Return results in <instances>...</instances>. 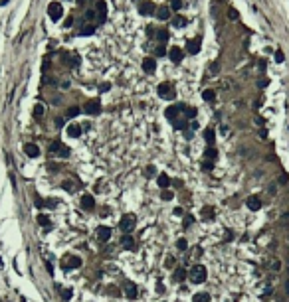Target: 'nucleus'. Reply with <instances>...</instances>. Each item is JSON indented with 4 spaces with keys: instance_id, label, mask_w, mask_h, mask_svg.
<instances>
[{
    "instance_id": "obj_1",
    "label": "nucleus",
    "mask_w": 289,
    "mask_h": 302,
    "mask_svg": "<svg viewBox=\"0 0 289 302\" xmlns=\"http://www.w3.org/2000/svg\"><path fill=\"white\" fill-rule=\"evenodd\" d=\"M188 276H190V280L194 284H200L206 280V276H208V273H206V267L204 265H194L190 270H188Z\"/></svg>"
},
{
    "instance_id": "obj_2",
    "label": "nucleus",
    "mask_w": 289,
    "mask_h": 302,
    "mask_svg": "<svg viewBox=\"0 0 289 302\" xmlns=\"http://www.w3.org/2000/svg\"><path fill=\"white\" fill-rule=\"evenodd\" d=\"M48 12H50V18H52L53 22H58V20L61 18V14H64V8H61V4H59V2H50Z\"/></svg>"
},
{
    "instance_id": "obj_3",
    "label": "nucleus",
    "mask_w": 289,
    "mask_h": 302,
    "mask_svg": "<svg viewBox=\"0 0 289 302\" xmlns=\"http://www.w3.org/2000/svg\"><path fill=\"white\" fill-rule=\"evenodd\" d=\"M158 95H160L163 99H174L176 91H174V87H172L171 83H160V85H158Z\"/></svg>"
},
{
    "instance_id": "obj_4",
    "label": "nucleus",
    "mask_w": 289,
    "mask_h": 302,
    "mask_svg": "<svg viewBox=\"0 0 289 302\" xmlns=\"http://www.w3.org/2000/svg\"><path fill=\"white\" fill-rule=\"evenodd\" d=\"M119 227H121V231H123V233L133 231V227H135V215H125L121 221H119Z\"/></svg>"
},
{
    "instance_id": "obj_5",
    "label": "nucleus",
    "mask_w": 289,
    "mask_h": 302,
    "mask_svg": "<svg viewBox=\"0 0 289 302\" xmlns=\"http://www.w3.org/2000/svg\"><path fill=\"white\" fill-rule=\"evenodd\" d=\"M139 12L143 14V16H149V14L157 12V6H155V2H151V0H143L139 4Z\"/></svg>"
},
{
    "instance_id": "obj_6",
    "label": "nucleus",
    "mask_w": 289,
    "mask_h": 302,
    "mask_svg": "<svg viewBox=\"0 0 289 302\" xmlns=\"http://www.w3.org/2000/svg\"><path fill=\"white\" fill-rule=\"evenodd\" d=\"M137 294H139L137 284L133 283V280H127V283H125V296H127V298H131V300H135Z\"/></svg>"
},
{
    "instance_id": "obj_7",
    "label": "nucleus",
    "mask_w": 289,
    "mask_h": 302,
    "mask_svg": "<svg viewBox=\"0 0 289 302\" xmlns=\"http://www.w3.org/2000/svg\"><path fill=\"white\" fill-rule=\"evenodd\" d=\"M97 239L101 241V243L109 241V239H111V229H109V227H105V225L97 227Z\"/></svg>"
},
{
    "instance_id": "obj_8",
    "label": "nucleus",
    "mask_w": 289,
    "mask_h": 302,
    "mask_svg": "<svg viewBox=\"0 0 289 302\" xmlns=\"http://www.w3.org/2000/svg\"><path fill=\"white\" fill-rule=\"evenodd\" d=\"M81 207H83L85 211H91L93 207H95V199H93L91 194H85V196L81 197Z\"/></svg>"
},
{
    "instance_id": "obj_9",
    "label": "nucleus",
    "mask_w": 289,
    "mask_h": 302,
    "mask_svg": "<svg viewBox=\"0 0 289 302\" xmlns=\"http://www.w3.org/2000/svg\"><path fill=\"white\" fill-rule=\"evenodd\" d=\"M64 263H66L64 265L66 269H75V267L81 265V259H79V257H73V255H67L66 259H64Z\"/></svg>"
},
{
    "instance_id": "obj_10",
    "label": "nucleus",
    "mask_w": 289,
    "mask_h": 302,
    "mask_svg": "<svg viewBox=\"0 0 289 302\" xmlns=\"http://www.w3.org/2000/svg\"><path fill=\"white\" fill-rule=\"evenodd\" d=\"M168 55H171L172 63H180V61H182V52H180V47H176V46H172L171 49H168Z\"/></svg>"
},
{
    "instance_id": "obj_11",
    "label": "nucleus",
    "mask_w": 289,
    "mask_h": 302,
    "mask_svg": "<svg viewBox=\"0 0 289 302\" xmlns=\"http://www.w3.org/2000/svg\"><path fill=\"white\" fill-rule=\"evenodd\" d=\"M143 69L147 73H152L155 69H157V59H152V57H144L143 59Z\"/></svg>"
},
{
    "instance_id": "obj_12",
    "label": "nucleus",
    "mask_w": 289,
    "mask_h": 302,
    "mask_svg": "<svg viewBox=\"0 0 289 302\" xmlns=\"http://www.w3.org/2000/svg\"><path fill=\"white\" fill-rule=\"evenodd\" d=\"M200 42H202L200 38H194V39H190V42H188V46H186L188 53H192V55H194V53H198V52H200Z\"/></svg>"
},
{
    "instance_id": "obj_13",
    "label": "nucleus",
    "mask_w": 289,
    "mask_h": 302,
    "mask_svg": "<svg viewBox=\"0 0 289 302\" xmlns=\"http://www.w3.org/2000/svg\"><path fill=\"white\" fill-rule=\"evenodd\" d=\"M24 152H26V154H28L30 158H36V156H40V148H38L36 144H34V142H28V144L24 146Z\"/></svg>"
},
{
    "instance_id": "obj_14",
    "label": "nucleus",
    "mask_w": 289,
    "mask_h": 302,
    "mask_svg": "<svg viewBox=\"0 0 289 302\" xmlns=\"http://www.w3.org/2000/svg\"><path fill=\"white\" fill-rule=\"evenodd\" d=\"M246 204H248V207H250L251 211H257L259 207H262V199H259L257 196H251V197H248V202H246Z\"/></svg>"
},
{
    "instance_id": "obj_15",
    "label": "nucleus",
    "mask_w": 289,
    "mask_h": 302,
    "mask_svg": "<svg viewBox=\"0 0 289 302\" xmlns=\"http://www.w3.org/2000/svg\"><path fill=\"white\" fill-rule=\"evenodd\" d=\"M186 276H188V270H186V269H182V267L174 269V275H172V278H174L176 283H182V280H186Z\"/></svg>"
},
{
    "instance_id": "obj_16",
    "label": "nucleus",
    "mask_w": 289,
    "mask_h": 302,
    "mask_svg": "<svg viewBox=\"0 0 289 302\" xmlns=\"http://www.w3.org/2000/svg\"><path fill=\"white\" fill-rule=\"evenodd\" d=\"M182 109H184V105H182V103H178V105H172V107H168L164 115H166V117H168V118H174V117H176V115H178V113L182 111Z\"/></svg>"
},
{
    "instance_id": "obj_17",
    "label": "nucleus",
    "mask_w": 289,
    "mask_h": 302,
    "mask_svg": "<svg viewBox=\"0 0 289 302\" xmlns=\"http://www.w3.org/2000/svg\"><path fill=\"white\" fill-rule=\"evenodd\" d=\"M157 184L160 186L163 190H166V188H168V186H171L172 182H171V178H168V174H164V172H163V174H158V178H157Z\"/></svg>"
},
{
    "instance_id": "obj_18",
    "label": "nucleus",
    "mask_w": 289,
    "mask_h": 302,
    "mask_svg": "<svg viewBox=\"0 0 289 302\" xmlns=\"http://www.w3.org/2000/svg\"><path fill=\"white\" fill-rule=\"evenodd\" d=\"M121 243H123V247L125 249H129V251H135V239H133L129 233H125L123 235V239H121Z\"/></svg>"
},
{
    "instance_id": "obj_19",
    "label": "nucleus",
    "mask_w": 289,
    "mask_h": 302,
    "mask_svg": "<svg viewBox=\"0 0 289 302\" xmlns=\"http://www.w3.org/2000/svg\"><path fill=\"white\" fill-rule=\"evenodd\" d=\"M101 111V107H99L97 101H91V103H87L85 107V113H89V115H97V113Z\"/></svg>"
},
{
    "instance_id": "obj_20",
    "label": "nucleus",
    "mask_w": 289,
    "mask_h": 302,
    "mask_svg": "<svg viewBox=\"0 0 289 302\" xmlns=\"http://www.w3.org/2000/svg\"><path fill=\"white\" fill-rule=\"evenodd\" d=\"M67 134H69V138H77L79 134H81V126L79 125H69L67 126Z\"/></svg>"
},
{
    "instance_id": "obj_21",
    "label": "nucleus",
    "mask_w": 289,
    "mask_h": 302,
    "mask_svg": "<svg viewBox=\"0 0 289 302\" xmlns=\"http://www.w3.org/2000/svg\"><path fill=\"white\" fill-rule=\"evenodd\" d=\"M157 16H158V20H168V18H171V12H168V8H166V6H160L157 10Z\"/></svg>"
},
{
    "instance_id": "obj_22",
    "label": "nucleus",
    "mask_w": 289,
    "mask_h": 302,
    "mask_svg": "<svg viewBox=\"0 0 289 302\" xmlns=\"http://www.w3.org/2000/svg\"><path fill=\"white\" fill-rule=\"evenodd\" d=\"M192 300L194 302H210V294L208 292H198V294H194Z\"/></svg>"
},
{
    "instance_id": "obj_23",
    "label": "nucleus",
    "mask_w": 289,
    "mask_h": 302,
    "mask_svg": "<svg viewBox=\"0 0 289 302\" xmlns=\"http://www.w3.org/2000/svg\"><path fill=\"white\" fill-rule=\"evenodd\" d=\"M204 138H206V142H208V144H214V138H216L214 128H206V131H204Z\"/></svg>"
},
{
    "instance_id": "obj_24",
    "label": "nucleus",
    "mask_w": 289,
    "mask_h": 302,
    "mask_svg": "<svg viewBox=\"0 0 289 302\" xmlns=\"http://www.w3.org/2000/svg\"><path fill=\"white\" fill-rule=\"evenodd\" d=\"M184 24H186V18H182V16H174L172 18V26L174 28H182Z\"/></svg>"
},
{
    "instance_id": "obj_25",
    "label": "nucleus",
    "mask_w": 289,
    "mask_h": 302,
    "mask_svg": "<svg viewBox=\"0 0 289 302\" xmlns=\"http://www.w3.org/2000/svg\"><path fill=\"white\" fill-rule=\"evenodd\" d=\"M202 99L204 101H214L216 99V93L212 91V89H206V91H202Z\"/></svg>"
},
{
    "instance_id": "obj_26",
    "label": "nucleus",
    "mask_w": 289,
    "mask_h": 302,
    "mask_svg": "<svg viewBox=\"0 0 289 302\" xmlns=\"http://www.w3.org/2000/svg\"><path fill=\"white\" fill-rule=\"evenodd\" d=\"M202 217H204V219H208V221L214 219V209H212V207H202Z\"/></svg>"
},
{
    "instance_id": "obj_27",
    "label": "nucleus",
    "mask_w": 289,
    "mask_h": 302,
    "mask_svg": "<svg viewBox=\"0 0 289 302\" xmlns=\"http://www.w3.org/2000/svg\"><path fill=\"white\" fill-rule=\"evenodd\" d=\"M174 265H176V259H174V257H171V255H168L166 259H164V267H166V269H172Z\"/></svg>"
},
{
    "instance_id": "obj_28",
    "label": "nucleus",
    "mask_w": 289,
    "mask_h": 302,
    "mask_svg": "<svg viewBox=\"0 0 289 302\" xmlns=\"http://www.w3.org/2000/svg\"><path fill=\"white\" fill-rule=\"evenodd\" d=\"M157 39L166 42V39H168V30H158V32H157Z\"/></svg>"
},
{
    "instance_id": "obj_29",
    "label": "nucleus",
    "mask_w": 289,
    "mask_h": 302,
    "mask_svg": "<svg viewBox=\"0 0 289 302\" xmlns=\"http://www.w3.org/2000/svg\"><path fill=\"white\" fill-rule=\"evenodd\" d=\"M93 32H95V26H85V28H83V30H79V36H89V34H93Z\"/></svg>"
},
{
    "instance_id": "obj_30",
    "label": "nucleus",
    "mask_w": 289,
    "mask_h": 302,
    "mask_svg": "<svg viewBox=\"0 0 289 302\" xmlns=\"http://www.w3.org/2000/svg\"><path fill=\"white\" fill-rule=\"evenodd\" d=\"M79 113H81V109H79V107H72V109H67L66 117H69V118H72V117H75V115H79Z\"/></svg>"
},
{
    "instance_id": "obj_31",
    "label": "nucleus",
    "mask_w": 289,
    "mask_h": 302,
    "mask_svg": "<svg viewBox=\"0 0 289 302\" xmlns=\"http://www.w3.org/2000/svg\"><path fill=\"white\" fill-rule=\"evenodd\" d=\"M172 125H174V128L182 131V128H186V121H184V118H178V121H174Z\"/></svg>"
},
{
    "instance_id": "obj_32",
    "label": "nucleus",
    "mask_w": 289,
    "mask_h": 302,
    "mask_svg": "<svg viewBox=\"0 0 289 302\" xmlns=\"http://www.w3.org/2000/svg\"><path fill=\"white\" fill-rule=\"evenodd\" d=\"M182 111H184V115H186V117H190V118H194V117H196V109H192V107L188 109V107L184 105V109H182Z\"/></svg>"
},
{
    "instance_id": "obj_33",
    "label": "nucleus",
    "mask_w": 289,
    "mask_h": 302,
    "mask_svg": "<svg viewBox=\"0 0 289 302\" xmlns=\"http://www.w3.org/2000/svg\"><path fill=\"white\" fill-rule=\"evenodd\" d=\"M42 115H44V105H36V107H34V117L40 118Z\"/></svg>"
},
{
    "instance_id": "obj_34",
    "label": "nucleus",
    "mask_w": 289,
    "mask_h": 302,
    "mask_svg": "<svg viewBox=\"0 0 289 302\" xmlns=\"http://www.w3.org/2000/svg\"><path fill=\"white\" fill-rule=\"evenodd\" d=\"M176 247H178L180 251H186V249H188V243H186V239H178V241H176Z\"/></svg>"
},
{
    "instance_id": "obj_35",
    "label": "nucleus",
    "mask_w": 289,
    "mask_h": 302,
    "mask_svg": "<svg viewBox=\"0 0 289 302\" xmlns=\"http://www.w3.org/2000/svg\"><path fill=\"white\" fill-rule=\"evenodd\" d=\"M38 223H40V225H44V227H46V225H52V223H50V219H48L44 213H42V215H38Z\"/></svg>"
},
{
    "instance_id": "obj_36",
    "label": "nucleus",
    "mask_w": 289,
    "mask_h": 302,
    "mask_svg": "<svg viewBox=\"0 0 289 302\" xmlns=\"http://www.w3.org/2000/svg\"><path fill=\"white\" fill-rule=\"evenodd\" d=\"M204 154H206V158H208V160H216V150H214V148H208Z\"/></svg>"
},
{
    "instance_id": "obj_37",
    "label": "nucleus",
    "mask_w": 289,
    "mask_h": 302,
    "mask_svg": "<svg viewBox=\"0 0 289 302\" xmlns=\"http://www.w3.org/2000/svg\"><path fill=\"white\" fill-rule=\"evenodd\" d=\"M61 298H64V300H69V298H72V288H64V290H61Z\"/></svg>"
},
{
    "instance_id": "obj_38",
    "label": "nucleus",
    "mask_w": 289,
    "mask_h": 302,
    "mask_svg": "<svg viewBox=\"0 0 289 302\" xmlns=\"http://www.w3.org/2000/svg\"><path fill=\"white\" fill-rule=\"evenodd\" d=\"M160 197H163L164 202H168V199H172V192H168V190H163V192H160Z\"/></svg>"
},
{
    "instance_id": "obj_39",
    "label": "nucleus",
    "mask_w": 289,
    "mask_h": 302,
    "mask_svg": "<svg viewBox=\"0 0 289 302\" xmlns=\"http://www.w3.org/2000/svg\"><path fill=\"white\" fill-rule=\"evenodd\" d=\"M107 290H109V292H111L113 296H121V290H119L117 286H115V284H109V288H107Z\"/></svg>"
},
{
    "instance_id": "obj_40",
    "label": "nucleus",
    "mask_w": 289,
    "mask_h": 302,
    "mask_svg": "<svg viewBox=\"0 0 289 302\" xmlns=\"http://www.w3.org/2000/svg\"><path fill=\"white\" fill-rule=\"evenodd\" d=\"M155 172H157V170H155V166H147V168H144V176L151 178V176H155Z\"/></svg>"
},
{
    "instance_id": "obj_41",
    "label": "nucleus",
    "mask_w": 289,
    "mask_h": 302,
    "mask_svg": "<svg viewBox=\"0 0 289 302\" xmlns=\"http://www.w3.org/2000/svg\"><path fill=\"white\" fill-rule=\"evenodd\" d=\"M171 6L174 8V10H180V8H182V0H171Z\"/></svg>"
},
{
    "instance_id": "obj_42",
    "label": "nucleus",
    "mask_w": 289,
    "mask_h": 302,
    "mask_svg": "<svg viewBox=\"0 0 289 302\" xmlns=\"http://www.w3.org/2000/svg\"><path fill=\"white\" fill-rule=\"evenodd\" d=\"M210 71H212V75H216V73L220 71V63H218V61H214V63L210 65Z\"/></svg>"
},
{
    "instance_id": "obj_43",
    "label": "nucleus",
    "mask_w": 289,
    "mask_h": 302,
    "mask_svg": "<svg viewBox=\"0 0 289 302\" xmlns=\"http://www.w3.org/2000/svg\"><path fill=\"white\" fill-rule=\"evenodd\" d=\"M59 148H61V142H59V140H56V142H53V144L50 146V152L53 154V152H56V150H59Z\"/></svg>"
},
{
    "instance_id": "obj_44",
    "label": "nucleus",
    "mask_w": 289,
    "mask_h": 302,
    "mask_svg": "<svg viewBox=\"0 0 289 302\" xmlns=\"http://www.w3.org/2000/svg\"><path fill=\"white\" fill-rule=\"evenodd\" d=\"M275 61H277V63L285 61V59H283V52H281V49H277V52H275Z\"/></svg>"
},
{
    "instance_id": "obj_45",
    "label": "nucleus",
    "mask_w": 289,
    "mask_h": 302,
    "mask_svg": "<svg viewBox=\"0 0 289 302\" xmlns=\"http://www.w3.org/2000/svg\"><path fill=\"white\" fill-rule=\"evenodd\" d=\"M212 166H214V164H212V162H208V160H206V162H202V170H206V172H210V170H212Z\"/></svg>"
},
{
    "instance_id": "obj_46",
    "label": "nucleus",
    "mask_w": 289,
    "mask_h": 302,
    "mask_svg": "<svg viewBox=\"0 0 289 302\" xmlns=\"http://www.w3.org/2000/svg\"><path fill=\"white\" fill-rule=\"evenodd\" d=\"M164 53H166V49H164V46H157V55H158V57H163Z\"/></svg>"
},
{
    "instance_id": "obj_47",
    "label": "nucleus",
    "mask_w": 289,
    "mask_h": 302,
    "mask_svg": "<svg viewBox=\"0 0 289 302\" xmlns=\"http://www.w3.org/2000/svg\"><path fill=\"white\" fill-rule=\"evenodd\" d=\"M271 269H273V270H279V269H281V263H279L277 259H275V261H271Z\"/></svg>"
},
{
    "instance_id": "obj_48",
    "label": "nucleus",
    "mask_w": 289,
    "mask_h": 302,
    "mask_svg": "<svg viewBox=\"0 0 289 302\" xmlns=\"http://www.w3.org/2000/svg\"><path fill=\"white\" fill-rule=\"evenodd\" d=\"M188 225H192V217L190 215H186V219H184V227H188Z\"/></svg>"
},
{
    "instance_id": "obj_49",
    "label": "nucleus",
    "mask_w": 289,
    "mask_h": 302,
    "mask_svg": "<svg viewBox=\"0 0 289 302\" xmlns=\"http://www.w3.org/2000/svg\"><path fill=\"white\" fill-rule=\"evenodd\" d=\"M230 18L232 20H238V12H236V10H230Z\"/></svg>"
},
{
    "instance_id": "obj_50",
    "label": "nucleus",
    "mask_w": 289,
    "mask_h": 302,
    "mask_svg": "<svg viewBox=\"0 0 289 302\" xmlns=\"http://www.w3.org/2000/svg\"><path fill=\"white\" fill-rule=\"evenodd\" d=\"M267 85V79H262V81H257V87H265Z\"/></svg>"
},
{
    "instance_id": "obj_51",
    "label": "nucleus",
    "mask_w": 289,
    "mask_h": 302,
    "mask_svg": "<svg viewBox=\"0 0 289 302\" xmlns=\"http://www.w3.org/2000/svg\"><path fill=\"white\" fill-rule=\"evenodd\" d=\"M157 290H158V292H164V286H163V283H157Z\"/></svg>"
},
{
    "instance_id": "obj_52",
    "label": "nucleus",
    "mask_w": 289,
    "mask_h": 302,
    "mask_svg": "<svg viewBox=\"0 0 289 302\" xmlns=\"http://www.w3.org/2000/svg\"><path fill=\"white\" fill-rule=\"evenodd\" d=\"M87 18H95V10H87Z\"/></svg>"
},
{
    "instance_id": "obj_53",
    "label": "nucleus",
    "mask_w": 289,
    "mask_h": 302,
    "mask_svg": "<svg viewBox=\"0 0 289 302\" xmlns=\"http://www.w3.org/2000/svg\"><path fill=\"white\" fill-rule=\"evenodd\" d=\"M109 87H111V85H109V83H103V85L99 87V89H101V91H107V89H109Z\"/></svg>"
},
{
    "instance_id": "obj_54",
    "label": "nucleus",
    "mask_w": 289,
    "mask_h": 302,
    "mask_svg": "<svg viewBox=\"0 0 289 302\" xmlns=\"http://www.w3.org/2000/svg\"><path fill=\"white\" fill-rule=\"evenodd\" d=\"M289 223V213H285V215H283V225H287Z\"/></svg>"
},
{
    "instance_id": "obj_55",
    "label": "nucleus",
    "mask_w": 289,
    "mask_h": 302,
    "mask_svg": "<svg viewBox=\"0 0 289 302\" xmlns=\"http://www.w3.org/2000/svg\"><path fill=\"white\" fill-rule=\"evenodd\" d=\"M64 188H66L67 192H72V190H73V188H72V184H69V182H66V184H64Z\"/></svg>"
},
{
    "instance_id": "obj_56",
    "label": "nucleus",
    "mask_w": 289,
    "mask_h": 302,
    "mask_svg": "<svg viewBox=\"0 0 289 302\" xmlns=\"http://www.w3.org/2000/svg\"><path fill=\"white\" fill-rule=\"evenodd\" d=\"M285 182H287V176H285V174H283V176L279 178V184H285Z\"/></svg>"
},
{
    "instance_id": "obj_57",
    "label": "nucleus",
    "mask_w": 289,
    "mask_h": 302,
    "mask_svg": "<svg viewBox=\"0 0 289 302\" xmlns=\"http://www.w3.org/2000/svg\"><path fill=\"white\" fill-rule=\"evenodd\" d=\"M285 292H287V296H289V280L285 283Z\"/></svg>"
}]
</instances>
